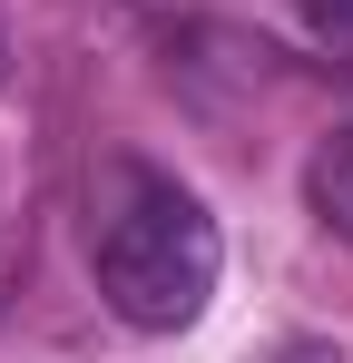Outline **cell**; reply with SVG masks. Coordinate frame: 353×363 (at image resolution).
Returning a JSON list of instances; mask_svg holds the SVG:
<instances>
[{"label":"cell","mask_w":353,"mask_h":363,"mask_svg":"<svg viewBox=\"0 0 353 363\" xmlns=\"http://www.w3.org/2000/svg\"><path fill=\"white\" fill-rule=\"evenodd\" d=\"M99 295H108L118 324L138 334H176L196 324L206 295H216V216L186 196V186H138L99 226Z\"/></svg>","instance_id":"6da1fadb"},{"label":"cell","mask_w":353,"mask_h":363,"mask_svg":"<svg viewBox=\"0 0 353 363\" xmlns=\"http://www.w3.org/2000/svg\"><path fill=\"white\" fill-rule=\"evenodd\" d=\"M304 206H314V216L353 245V128H334V138L304 157Z\"/></svg>","instance_id":"7a4b0ae2"},{"label":"cell","mask_w":353,"mask_h":363,"mask_svg":"<svg viewBox=\"0 0 353 363\" xmlns=\"http://www.w3.org/2000/svg\"><path fill=\"white\" fill-rule=\"evenodd\" d=\"M255 363H344V344H324V334H285L275 354H255Z\"/></svg>","instance_id":"3957f363"},{"label":"cell","mask_w":353,"mask_h":363,"mask_svg":"<svg viewBox=\"0 0 353 363\" xmlns=\"http://www.w3.org/2000/svg\"><path fill=\"white\" fill-rule=\"evenodd\" d=\"M294 10H304L314 30H334V40H344V30H353V0H294Z\"/></svg>","instance_id":"277c9868"}]
</instances>
